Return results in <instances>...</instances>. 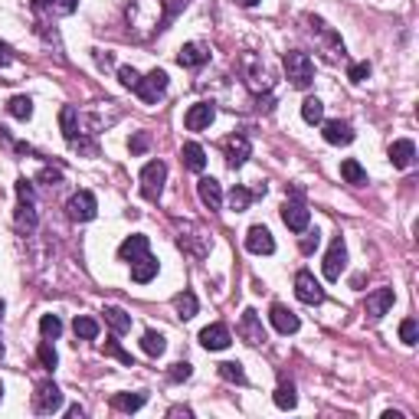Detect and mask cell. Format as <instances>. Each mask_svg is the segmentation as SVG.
<instances>
[{"instance_id": "obj_30", "label": "cell", "mask_w": 419, "mask_h": 419, "mask_svg": "<svg viewBox=\"0 0 419 419\" xmlns=\"http://www.w3.org/2000/svg\"><path fill=\"white\" fill-rule=\"evenodd\" d=\"M341 177H344L347 183H354V187H364V183H367V170H364L354 157H347V161H341Z\"/></svg>"}, {"instance_id": "obj_17", "label": "cell", "mask_w": 419, "mask_h": 419, "mask_svg": "<svg viewBox=\"0 0 419 419\" xmlns=\"http://www.w3.org/2000/svg\"><path fill=\"white\" fill-rule=\"evenodd\" d=\"M200 344L207 347V351H226V347L233 344L229 328L226 325H210V328H203L200 331Z\"/></svg>"}, {"instance_id": "obj_35", "label": "cell", "mask_w": 419, "mask_h": 419, "mask_svg": "<svg viewBox=\"0 0 419 419\" xmlns=\"http://www.w3.org/2000/svg\"><path fill=\"white\" fill-rule=\"evenodd\" d=\"M40 334H43L46 341H56V338L62 334L60 314H43V318H40Z\"/></svg>"}, {"instance_id": "obj_49", "label": "cell", "mask_w": 419, "mask_h": 419, "mask_svg": "<svg viewBox=\"0 0 419 419\" xmlns=\"http://www.w3.org/2000/svg\"><path fill=\"white\" fill-rule=\"evenodd\" d=\"M10 62H14V53H10V49H7V46L0 43V69H7V66H10Z\"/></svg>"}, {"instance_id": "obj_48", "label": "cell", "mask_w": 419, "mask_h": 419, "mask_svg": "<svg viewBox=\"0 0 419 419\" xmlns=\"http://www.w3.org/2000/svg\"><path fill=\"white\" fill-rule=\"evenodd\" d=\"M75 7H79V0H53V10L60 16H69Z\"/></svg>"}, {"instance_id": "obj_46", "label": "cell", "mask_w": 419, "mask_h": 419, "mask_svg": "<svg viewBox=\"0 0 419 419\" xmlns=\"http://www.w3.org/2000/svg\"><path fill=\"white\" fill-rule=\"evenodd\" d=\"M318 242H321V233H318V229H308V233H305V240H301V253L305 255L314 253V249H318Z\"/></svg>"}, {"instance_id": "obj_20", "label": "cell", "mask_w": 419, "mask_h": 419, "mask_svg": "<svg viewBox=\"0 0 419 419\" xmlns=\"http://www.w3.org/2000/svg\"><path fill=\"white\" fill-rule=\"evenodd\" d=\"M157 269H161V262H157L151 253H144L141 259L131 262V279H135L138 285H148L151 279H157Z\"/></svg>"}, {"instance_id": "obj_11", "label": "cell", "mask_w": 419, "mask_h": 419, "mask_svg": "<svg viewBox=\"0 0 419 419\" xmlns=\"http://www.w3.org/2000/svg\"><path fill=\"white\" fill-rule=\"evenodd\" d=\"M240 338L246 341V344H262L266 341V328H262V321H259V312H253V308H246L240 318Z\"/></svg>"}, {"instance_id": "obj_14", "label": "cell", "mask_w": 419, "mask_h": 419, "mask_svg": "<svg viewBox=\"0 0 419 419\" xmlns=\"http://www.w3.org/2000/svg\"><path fill=\"white\" fill-rule=\"evenodd\" d=\"M246 249L255 255H272L275 253V240H272V233L266 226H249V233H246Z\"/></svg>"}, {"instance_id": "obj_29", "label": "cell", "mask_w": 419, "mask_h": 419, "mask_svg": "<svg viewBox=\"0 0 419 419\" xmlns=\"http://www.w3.org/2000/svg\"><path fill=\"white\" fill-rule=\"evenodd\" d=\"M73 331H75V338H82V341H95V338H99V321H95V318H86V314H75Z\"/></svg>"}, {"instance_id": "obj_16", "label": "cell", "mask_w": 419, "mask_h": 419, "mask_svg": "<svg viewBox=\"0 0 419 419\" xmlns=\"http://www.w3.org/2000/svg\"><path fill=\"white\" fill-rule=\"evenodd\" d=\"M196 194H200V200H203L207 210H223V187H220L216 177H200Z\"/></svg>"}, {"instance_id": "obj_1", "label": "cell", "mask_w": 419, "mask_h": 419, "mask_svg": "<svg viewBox=\"0 0 419 419\" xmlns=\"http://www.w3.org/2000/svg\"><path fill=\"white\" fill-rule=\"evenodd\" d=\"M125 16H128V33L135 40H151L164 23V3L161 0H131Z\"/></svg>"}, {"instance_id": "obj_44", "label": "cell", "mask_w": 419, "mask_h": 419, "mask_svg": "<svg viewBox=\"0 0 419 419\" xmlns=\"http://www.w3.org/2000/svg\"><path fill=\"white\" fill-rule=\"evenodd\" d=\"M148 144H151L148 131H138V135L128 141V151H131V154H144V151H148Z\"/></svg>"}, {"instance_id": "obj_51", "label": "cell", "mask_w": 419, "mask_h": 419, "mask_svg": "<svg viewBox=\"0 0 419 419\" xmlns=\"http://www.w3.org/2000/svg\"><path fill=\"white\" fill-rule=\"evenodd\" d=\"M170 416H183V419H190L194 413H190L187 406H174V409H170Z\"/></svg>"}, {"instance_id": "obj_18", "label": "cell", "mask_w": 419, "mask_h": 419, "mask_svg": "<svg viewBox=\"0 0 419 419\" xmlns=\"http://www.w3.org/2000/svg\"><path fill=\"white\" fill-rule=\"evenodd\" d=\"M390 161H393V167H400V170L413 167V161H416V144H413L409 138L393 141V144H390Z\"/></svg>"}, {"instance_id": "obj_27", "label": "cell", "mask_w": 419, "mask_h": 419, "mask_svg": "<svg viewBox=\"0 0 419 419\" xmlns=\"http://www.w3.org/2000/svg\"><path fill=\"white\" fill-rule=\"evenodd\" d=\"M301 118L308 121V125H321V121H325V102H321L318 95H308V99L301 102Z\"/></svg>"}, {"instance_id": "obj_19", "label": "cell", "mask_w": 419, "mask_h": 419, "mask_svg": "<svg viewBox=\"0 0 419 419\" xmlns=\"http://www.w3.org/2000/svg\"><path fill=\"white\" fill-rule=\"evenodd\" d=\"M321 135H325L328 144H351V141H354V128H351L347 121L334 118V121H325V125H321Z\"/></svg>"}, {"instance_id": "obj_25", "label": "cell", "mask_w": 419, "mask_h": 419, "mask_svg": "<svg viewBox=\"0 0 419 419\" xmlns=\"http://www.w3.org/2000/svg\"><path fill=\"white\" fill-rule=\"evenodd\" d=\"M102 314H105V325L115 331V334H128V331H131V314L121 312L118 305H105Z\"/></svg>"}, {"instance_id": "obj_5", "label": "cell", "mask_w": 419, "mask_h": 419, "mask_svg": "<svg viewBox=\"0 0 419 419\" xmlns=\"http://www.w3.org/2000/svg\"><path fill=\"white\" fill-rule=\"evenodd\" d=\"M66 213H69V220H75V223H89V220H95V213H99L95 194H92V190H79V194H73L69 196V203H66Z\"/></svg>"}, {"instance_id": "obj_31", "label": "cell", "mask_w": 419, "mask_h": 419, "mask_svg": "<svg viewBox=\"0 0 419 419\" xmlns=\"http://www.w3.org/2000/svg\"><path fill=\"white\" fill-rule=\"evenodd\" d=\"M7 112H10L14 118L27 121L33 115V99H30V95H14V99L7 102Z\"/></svg>"}, {"instance_id": "obj_43", "label": "cell", "mask_w": 419, "mask_h": 419, "mask_svg": "<svg viewBox=\"0 0 419 419\" xmlns=\"http://www.w3.org/2000/svg\"><path fill=\"white\" fill-rule=\"evenodd\" d=\"M161 3H164V23H170V20H174V16H177L190 0H161Z\"/></svg>"}, {"instance_id": "obj_36", "label": "cell", "mask_w": 419, "mask_h": 419, "mask_svg": "<svg viewBox=\"0 0 419 419\" xmlns=\"http://www.w3.org/2000/svg\"><path fill=\"white\" fill-rule=\"evenodd\" d=\"M220 377L229 380V383H246V370H242L240 360H223L220 364Z\"/></svg>"}, {"instance_id": "obj_33", "label": "cell", "mask_w": 419, "mask_h": 419, "mask_svg": "<svg viewBox=\"0 0 419 419\" xmlns=\"http://www.w3.org/2000/svg\"><path fill=\"white\" fill-rule=\"evenodd\" d=\"M141 347H144V354H151V357H161V354L167 351V341H164V334L148 331V334L141 338Z\"/></svg>"}, {"instance_id": "obj_22", "label": "cell", "mask_w": 419, "mask_h": 419, "mask_svg": "<svg viewBox=\"0 0 419 419\" xmlns=\"http://www.w3.org/2000/svg\"><path fill=\"white\" fill-rule=\"evenodd\" d=\"M180 161H183V167H187V170L200 174V170L207 167V151L200 148L196 141H187V144L180 148Z\"/></svg>"}, {"instance_id": "obj_6", "label": "cell", "mask_w": 419, "mask_h": 419, "mask_svg": "<svg viewBox=\"0 0 419 419\" xmlns=\"http://www.w3.org/2000/svg\"><path fill=\"white\" fill-rule=\"evenodd\" d=\"M135 92L141 95V102H144V105H154L167 92V73H164V69H151V73L138 82Z\"/></svg>"}, {"instance_id": "obj_42", "label": "cell", "mask_w": 419, "mask_h": 419, "mask_svg": "<svg viewBox=\"0 0 419 419\" xmlns=\"http://www.w3.org/2000/svg\"><path fill=\"white\" fill-rule=\"evenodd\" d=\"M190 374H194V367H190V364H187V360H177V364H174V367H170V380H174V383H180V380H190Z\"/></svg>"}, {"instance_id": "obj_40", "label": "cell", "mask_w": 419, "mask_h": 419, "mask_svg": "<svg viewBox=\"0 0 419 419\" xmlns=\"http://www.w3.org/2000/svg\"><path fill=\"white\" fill-rule=\"evenodd\" d=\"M400 341H403L406 347H413L419 341V328H416V321H413V318H406L403 325H400Z\"/></svg>"}, {"instance_id": "obj_28", "label": "cell", "mask_w": 419, "mask_h": 419, "mask_svg": "<svg viewBox=\"0 0 419 419\" xmlns=\"http://www.w3.org/2000/svg\"><path fill=\"white\" fill-rule=\"evenodd\" d=\"M174 308H177V318H180V321H190L200 305H196V295H194V292H180V295H174Z\"/></svg>"}, {"instance_id": "obj_24", "label": "cell", "mask_w": 419, "mask_h": 419, "mask_svg": "<svg viewBox=\"0 0 419 419\" xmlns=\"http://www.w3.org/2000/svg\"><path fill=\"white\" fill-rule=\"evenodd\" d=\"M60 125H62V135H66V141L75 148V141H79V108H75V105H62Z\"/></svg>"}, {"instance_id": "obj_38", "label": "cell", "mask_w": 419, "mask_h": 419, "mask_svg": "<svg viewBox=\"0 0 419 419\" xmlns=\"http://www.w3.org/2000/svg\"><path fill=\"white\" fill-rule=\"evenodd\" d=\"M105 357H115V360H121V364H125V367H135V360H131V354H128V351H125V347L118 344V341H105Z\"/></svg>"}, {"instance_id": "obj_50", "label": "cell", "mask_w": 419, "mask_h": 419, "mask_svg": "<svg viewBox=\"0 0 419 419\" xmlns=\"http://www.w3.org/2000/svg\"><path fill=\"white\" fill-rule=\"evenodd\" d=\"M40 177H43L46 183H60V180H62V174H60V170H43Z\"/></svg>"}, {"instance_id": "obj_57", "label": "cell", "mask_w": 419, "mask_h": 419, "mask_svg": "<svg viewBox=\"0 0 419 419\" xmlns=\"http://www.w3.org/2000/svg\"><path fill=\"white\" fill-rule=\"evenodd\" d=\"M0 400H3V383H0Z\"/></svg>"}, {"instance_id": "obj_3", "label": "cell", "mask_w": 419, "mask_h": 419, "mask_svg": "<svg viewBox=\"0 0 419 419\" xmlns=\"http://www.w3.org/2000/svg\"><path fill=\"white\" fill-rule=\"evenodd\" d=\"M164 180H167V164L164 161H148L141 170V194L148 200H161L164 194Z\"/></svg>"}, {"instance_id": "obj_23", "label": "cell", "mask_w": 419, "mask_h": 419, "mask_svg": "<svg viewBox=\"0 0 419 419\" xmlns=\"http://www.w3.org/2000/svg\"><path fill=\"white\" fill-rule=\"evenodd\" d=\"M207 60H210V49L207 46H200V43L180 46V53H177V62L180 66H187V69H196V66H203Z\"/></svg>"}, {"instance_id": "obj_32", "label": "cell", "mask_w": 419, "mask_h": 419, "mask_svg": "<svg viewBox=\"0 0 419 419\" xmlns=\"http://www.w3.org/2000/svg\"><path fill=\"white\" fill-rule=\"evenodd\" d=\"M272 400H275L279 409H295V406H299V393H295L292 383H279V390H275V396H272Z\"/></svg>"}, {"instance_id": "obj_53", "label": "cell", "mask_w": 419, "mask_h": 419, "mask_svg": "<svg viewBox=\"0 0 419 419\" xmlns=\"http://www.w3.org/2000/svg\"><path fill=\"white\" fill-rule=\"evenodd\" d=\"M236 3H240V7H255L259 0H236Z\"/></svg>"}, {"instance_id": "obj_47", "label": "cell", "mask_w": 419, "mask_h": 419, "mask_svg": "<svg viewBox=\"0 0 419 419\" xmlns=\"http://www.w3.org/2000/svg\"><path fill=\"white\" fill-rule=\"evenodd\" d=\"M16 196H20V200H27V203H33V183L27 177L16 180Z\"/></svg>"}, {"instance_id": "obj_13", "label": "cell", "mask_w": 419, "mask_h": 419, "mask_svg": "<svg viewBox=\"0 0 419 419\" xmlns=\"http://www.w3.org/2000/svg\"><path fill=\"white\" fill-rule=\"evenodd\" d=\"M223 151H226V164L242 167L246 164V157H249V151H253V144H249V138L246 135H229L223 141Z\"/></svg>"}, {"instance_id": "obj_21", "label": "cell", "mask_w": 419, "mask_h": 419, "mask_svg": "<svg viewBox=\"0 0 419 419\" xmlns=\"http://www.w3.org/2000/svg\"><path fill=\"white\" fill-rule=\"evenodd\" d=\"M148 236H141V233H135V236H128V240L118 246V259L121 262H135V259H141V255L148 253Z\"/></svg>"}, {"instance_id": "obj_55", "label": "cell", "mask_w": 419, "mask_h": 419, "mask_svg": "<svg viewBox=\"0 0 419 419\" xmlns=\"http://www.w3.org/2000/svg\"><path fill=\"white\" fill-rule=\"evenodd\" d=\"M0 357H3V341H0Z\"/></svg>"}, {"instance_id": "obj_2", "label": "cell", "mask_w": 419, "mask_h": 419, "mask_svg": "<svg viewBox=\"0 0 419 419\" xmlns=\"http://www.w3.org/2000/svg\"><path fill=\"white\" fill-rule=\"evenodd\" d=\"M285 75H288V82L295 86V89H308L314 82V62L308 53H301V49H288L285 53Z\"/></svg>"}, {"instance_id": "obj_54", "label": "cell", "mask_w": 419, "mask_h": 419, "mask_svg": "<svg viewBox=\"0 0 419 419\" xmlns=\"http://www.w3.org/2000/svg\"><path fill=\"white\" fill-rule=\"evenodd\" d=\"M33 7H46V3H53V0H30Z\"/></svg>"}, {"instance_id": "obj_4", "label": "cell", "mask_w": 419, "mask_h": 419, "mask_svg": "<svg viewBox=\"0 0 419 419\" xmlns=\"http://www.w3.org/2000/svg\"><path fill=\"white\" fill-rule=\"evenodd\" d=\"M62 406V390L53 383V380H43L36 393H33V409L40 413V416H53L56 409Z\"/></svg>"}, {"instance_id": "obj_10", "label": "cell", "mask_w": 419, "mask_h": 419, "mask_svg": "<svg viewBox=\"0 0 419 419\" xmlns=\"http://www.w3.org/2000/svg\"><path fill=\"white\" fill-rule=\"evenodd\" d=\"M344 266H347V246H344V240L338 236V240L331 242L328 255H325V279H328V282H338L341 272H344Z\"/></svg>"}, {"instance_id": "obj_9", "label": "cell", "mask_w": 419, "mask_h": 419, "mask_svg": "<svg viewBox=\"0 0 419 419\" xmlns=\"http://www.w3.org/2000/svg\"><path fill=\"white\" fill-rule=\"evenodd\" d=\"M308 220H312V213L308 207L301 203V200H285L282 203V223L292 229V233H305L308 229Z\"/></svg>"}, {"instance_id": "obj_45", "label": "cell", "mask_w": 419, "mask_h": 419, "mask_svg": "<svg viewBox=\"0 0 419 419\" xmlns=\"http://www.w3.org/2000/svg\"><path fill=\"white\" fill-rule=\"evenodd\" d=\"M367 75H370V62H357V66L347 69V79H351V82H364Z\"/></svg>"}, {"instance_id": "obj_34", "label": "cell", "mask_w": 419, "mask_h": 419, "mask_svg": "<svg viewBox=\"0 0 419 419\" xmlns=\"http://www.w3.org/2000/svg\"><path fill=\"white\" fill-rule=\"evenodd\" d=\"M253 190H246L242 183H236L233 190H229V210H236V213H242V210H249V203H253Z\"/></svg>"}, {"instance_id": "obj_15", "label": "cell", "mask_w": 419, "mask_h": 419, "mask_svg": "<svg viewBox=\"0 0 419 419\" xmlns=\"http://www.w3.org/2000/svg\"><path fill=\"white\" fill-rule=\"evenodd\" d=\"M269 321H272V328L279 331V334H295L299 325H301L299 314L292 312V308H285V305H279V301L269 308Z\"/></svg>"}, {"instance_id": "obj_52", "label": "cell", "mask_w": 419, "mask_h": 419, "mask_svg": "<svg viewBox=\"0 0 419 419\" xmlns=\"http://www.w3.org/2000/svg\"><path fill=\"white\" fill-rule=\"evenodd\" d=\"M69 419H82V406H69Z\"/></svg>"}, {"instance_id": "obj_8", "label": "cell", "mask_w": 419, "mask_h": 419, "mask_svg": "<svg viewBox=\"0 0 419 419\" xmlns=\"http://www.w3.org/2000/svg\"><path fill=\"white\" fill-rule=\"evenodd\" d=\"M216 118V105L213 102H196L187 108V115H183V125H187V131H203L210 128Z\"/></svg>"}, {"instance_id": "obj_26", "label": "cell", "mask_w": 419, "mask_h": 419, "mask_svg": "<svg viewBox=\"0 0 419 419\" xmlns=\"http://www.w3.org/2000/svg\"><path fill=\"white\" fill-rule=\"evenodd\" d=\"M144 403H148V393H115V396H112V406L121 409V413H135V409H141Z\"/></svg>"}, {"instance_id": "obj_56", "label": "cell", "mask_w": 419, "mask_h": 419, "mask_svg": "<svg viewBox=\"0 0 419 419\" xmlns=\"http://www.w3.org/2000/svg\"><path fill=\"white\" fill-rule=\"evenodd\" d=\"M0 318H3V301H0Z\"/></svg>"}, {"instance_id": "obj_12", "label": "cell", "mask_w": 419, "mask_h": 419, "mask_svg": "<svg viewBox=\"0 0 419 419\" xmlns=\"http://www.w3.org/2000/svg\"><path fill=\"white\" fill-rule=\"evenodd\" d=\"M393 299H396V295H393V288H377V292H370L367 301H364L367 318H370V321H380V318L393 308Z\"/></svg>"}, {"instance_id": "obj_37", "label": "cell", "mask_w": 419, "mask_h": 419, "mask_svg": "<svg viewBox=\"0 0 419 419\" xmlns=\"http://www.w3.org/2000/svg\"><path fill=\"white\" fill-rule=\"evenodd\" d=\"M16 226L20 229H36V210L27 200H20V207H16Z\"/></svg>"}, {"instance_id": "obj_7", "label": "cell", "mask_w": 419, "mask_h": 419, "mask_svg": "<svg viewBox=\"0 0 419 419\" xmlns=\"http://www.w3.org/2000/svg\"><path fill=\"white\" fill-rule=\"evenodd\" d=\"M295 295H299V301H305V305H321L325 301V288H321V282L314 279L308 269H301L299 275H295Z\"/></svg>"}, {"instance_id": "obj_41", "label": "cell", "mask_w": 419, "mask_h": 419, "mask_svg": "<svg viewBox=\"0 0 419 419\" xmlns=\"http://www.w3.org/2000/svg\"><path fill=\"white\" fill-rule=\"evenodd\" d=\"M118 79H121L125 89H138V82H141L138 69H131V66H118Z\"/></svg>"}, {"instance_id": "obj_39", "label": "cell", "mask_w": 419, "mask_h": 419, "mask_svg": "<svg viewBox=\"0 0 419 419\" xmlns=\"http://www.w3.org/2000/svg\"><path fill=\"white\" fill-rule=\"evenodd\" d=\"M40 364H43L46 370H56V364H60V354H56V347H53V341H46L40 344Z\"/></svg>"}]
</instances>
